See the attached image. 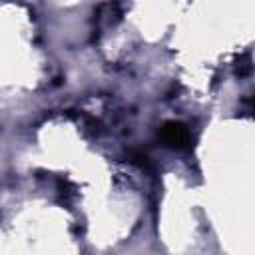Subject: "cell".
<instances>
[{"instance_id":"obj_2","label":"cell","mask_w":255,"mask_h":255,"mask_svg":"<svg viewBox=\"0 0 255 255\" xmlns=\"http://www.w3.org/2000/svg\"><path fill=\"white\" fill-rule=\"evenodd\" d=\"M129 157H131V161H135V163L141 165V167H149V165H151L149 157H147L145 153H141V151H131Z\"/></svg>"},{"instance_id":"obj_1","label":"cell","mask_w":255,"mask_h":255,"mask_svg":"<svg viewBox=\"0 0 255 255\" xmlns=\"http://www.w3.org/2000/svg\"><path fill=\"white\" fill-rule=\"evenodd\" d=\"M159 137H161V141L167 147H175V149L189 147V143H191V137H189L187 128L183 124H179V122H167V124H163V128L159 129Z\"/></svg>"}]
</instances>
